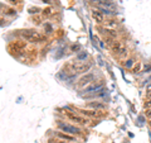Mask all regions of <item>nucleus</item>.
<instances>
[{"instance_id":"obj_28","label":"nucleus","mask_w":151,"mask_h":143,"mask_svg":"<svg viewBox=\"0 0 151 143\" xmlns=\"http://www.w3.org/2000/svg\"><path fill=\"white\" fill-rule=\"evenodd\" d=\"M100 46L102 47V48H103V47H105V43H103V41H100Z\"/></svg>"},{"instance_id":"obj_22","label":"nucleus","mask_w":151,"mask_h":143,"mask_svg":"<svg viewBox=\"0 0 151 143\" xmlns=\"http://www.w3.org/2000/svg\"><path fill=\"white\" fill-rule=\"evenodd\" d=\"M44 27H47V29H48L47 32H48V33H52V32H53V28H52V25L49 24V23H45Z\"/></svg>"},{"instance_id":"obj_10","label":"nucleus","mask_w":151,"mask_h":143,"mask_svg":"<svg viewBox=\"0 0 151 143\" xmlns=\"http://www.w3.org/2000/svg\"><path fill=\"white\" fill-rule=\"evenodd\" d=\"M94 4H96V6H105V8H108V9H113L115 8V4L112 0H96Z\"/></svg>"},{"instance_id":"obj_2","label":"nucleus","mask_w":151,"mask_h":143,"mask_svg":"<svg viewBox=\"0 0 151 143\" xmlns=\"http://www.w3.org/2000/svg\"><path fill=\"white\" fill-rule=\"evenodd\" d=\"M92 67V63L89 62H73L69 65V69H71V72L73 74H87L88 71L91 70Z\"/></svg>"},{"instance_id":"obj_25","label":"nucleus","mask_w":151,"mask_h":143,"mask_svg":"<svg viewBox=\"0 0 151 143\" xmlns=\"http://www.w3.org/2000/svg\"><path fill=\"white\" fill-rule=\"evenodd\" d=\"M145 115H146V117H148V118H150V119H151V109H146Z\"/></svg>"},{"instance_id":"obj_27","label":"nucleus","mask_w":151,"mask_h":143,"mask_svg":"<svg viewBox=\"0 0 151 143\" xmlns=\"http://www.w3.org/2000/svg\"><path fill=\"white\" fill-rule=\"evenodd\" d=\"M10 3H13V4H19V3H20V0H10Z\"/></svg>"},{"instance_id":"obj_1","label":"nucleus","mask_w":151,"mask_h":143,"mask_svg":"<svg viewBox=\"0 0 151 143\" xmlns=\"http://www.w3.org/2000/svg\"><path fill=\"white\" fill-rule=\"evenodd\" d=\"M20 37L23 39H25L27 42H30V43L44 42V39H45L39 32L34 30V29H23L20 32Z\"/></svg>"},{"instance_id":"obj_30","label":"nucleus","mask_w":151,"mask_h":143,"mask_svg":"<svg viewBox=\"0 0 151 143\" xmlns=\"http://www.w3.org/2000/svg\"><path fill=\"white\" fill-rule=\"evenodd\" d=\"M148 124H149V127L151 128V119H149V122H148Z\"/></svg>"},{"instance_id":"obj_14","label":"nucleus","mask_w":151,"mask_h":143,"mask_svg":"<svg viewBox=\"0 0 151 143\" xmlns=\"http://www.w3.org/2000/svg\"><path fill=\"white\" fill-rule=\"evenodd\" d=\"M98 10L102 11L103 15H115V11H111L108 8H105V6H97Z\"/></svg>"},{"instance_id":"obj_29","label":"nucleus","mask_w":151,"mask_h":143,"mask_svg":"<svg viewBox=\"0 0 151 143\" xmlns=\"http://www.w3.org/2000/svg\"><path fill=\"white\" fill-rule=\"evenodd\" d=\"M85 1H87V3H94L96 0H85Z\"/></svg>"},{"instance_id":"obj_16","label":"nucleus","mask_w":151,"mask_h":143,"mask_svg":"<svg viewBox=\"0 0 151 143\" xmlns=\"http://www.w3.org/2000/svg\"><path fill=\"white\" fill-rule=\"evenodd\" d=\"M141 62H137L136 63V66H134L132 67V69H131V72H132V74H137V72H140V71H141Z\"/></svg>"},{"instance_id":"obj_11","label":"nucleus","mask_w":151,"mask_h":143,"mask_svg":"<svg viewBox=\"0 0 151 143\" xmlns=\"http://www.w3.org/2000/svg\"><path fill=\"white\" fill-rule=\"evenodd\" d=\"M87 108H91L93 110H103L106 108V105L101 101H91V103L87 104Z\"/></svg>"},{"instance_id":"obj_18","label":"nucleus","mask_w":151,"mask_h":143,"mask_svg":"<svg viewBox=\"0 0 151 143\" xmlns=\"http://www.w3.org/2000/svg\"><path fill=\"white\" fill-rule=\"evenodd\" d=\"M144 109H151V99H146V101L144 103Z\"/></svg>"},{"instance_id":"obj_6","label":"nucleus","mask_w":151,"mask_h":143,"mask_svg":"<svg viewBox=\"0 0 151 143\" xmlns=\"http://www.w3.org/2000/svg\"><path fill=\"white\" fill-rule=\"evenodd\" d=\"M103 89V82L102 81H93L92 84H89L88 86L85 87V93L86 94H94L97 91H100Z\"/></svg>"},{"instance_id":"obj_20","label":"nucleus","mask_w":151,"mask_h":143,"mask_svg":"<svg viewBox=\"0 0 151 143\" xmlns=\"http://www.w3.org/2000/svg\"><path fill=\"white\" fill-rule=\"evenodd\" d=\"M29 13L30 14H39V13H41V9H39V8H37V6H35V8H30V9H29Z\"/></svg>"},{"instance_id":"obj_9","label":"nucleus","mask_w":151,"mask_h":143,"mask_svg":"<svg viewBox=\"0 0 151 143\" xmlns=\"http://www.w3.org/2000/svg\"><path fill=\"white\" fill-rule=\"evenodd\" d=\"M91 15H92V18L96 21L97 23H103V21H105V15L102 14V11L101 10H98V9H92V11H91Z\"/></svg>"},{"instance_id":"obj_13","label":"nucleus","mask_w":151,"mask_h":143,"mask_svg":"<svg viewBox=\"0 0 151 143\" xmlns=\"http://www.w3.org/2000/svg\"><path fill=\"white\" fill-rule=\"evenodd\" d=\"M135 62H136V59H135V58H132V57H130V58H127L126 61H125L124 66L126 67V69L131 70V69H132V67L135 66Z\"/></svg>"},{"instance_id":"obj_19","label":"nucleus","mask_w":151,"mask_h":143,"mask_svg":"<svg viewBox=\"0 0 151 143\" xmlns=\"http://www.w3.org/2000/svg\"><path fill=\"white\" fill-rule=\"evenodd\" d=\"M79 50H81V46L79 45H72L71 46V51H72V52H79Z\"/></svg>"},{"instance_id":"obj_17","label":"nucleus","mask_w":151,"mask_h":143,"mask_svg":"<svg viewBox=\"0 0 151 143\" xmlns=\"http://www.w3.org/2000/svg\"><path fill=\"white\" fill-rule=\"evenodd\" d=\"M111 27H112V28H116V27H117V23L115 22L113 19H112V21H110V22H107V23H106V28H108V29H110Z\"/></svg>"},{"instance_id":"obj_4","label":"nucleus","mask_w":151,"mask_h":143,"mask_svg":"<svg viewBox=\"0 0 151 143\" xmlns=\"http://www.w3.org/2000/svg\"><path fill=\"white\" fill-rule=\"evenodd\" d=\"M112 52H113L115 56L121 57L127 52V48L121 41H113V43H112Z\"/></svg>"},{"instance_id":"obj_3","label":"nucleus","mask_w":151,"mask_h":143,"mask_svg":"<svg viewBox=\"0 0 151 143\" xmlns=\"http://www.w3.org/2000/svg\"><path fill=\"white\" fill-rule=\"evenodd\" d=\"M58 128L64 133H68V134H72V136H76V134H79L81 133V129L77 128L76 125L72 124H68L66 122H58Z\"/></svg>"},{"instance_id":"obj_26","label":"nucleus","mask_w":151,"mask_h":143,"mask_svg":"<svg viewBox=\"0 0 151 143\" xmlns=\"http://www.w3.org/2000/svg\"><path fill=\"white\" fill-rule=\"evenodd\" d=\"M48 143H66V142H63L62 139H61V141H57V139H55V141H54V139H49V142H48Z\"/></svg>"},{"instance_id":"obj_31","label":"nucleus","mask_w":151,"mask_h":143,"mask_svg":"<svg viewBox=\"0 0 151 143\" xmlns=\"http://www.w3.org/2000/svg\"><path fill=\"white\" fill-rule=\"evenodd\" d=\"M149 87H151V84H150V86H149Z\"/></svg>"},{"instance_id":"obj_21","label":"nucleus","mask_w":151,"mask_h":143,"mask_svg":"<svg viewBox=\"0 0 151 143\" xmlns=\"http://www.w3.org/2000/svg\"><path fill=\"white\" fill-rule=\"evenodd\" d=\"M43 14H44V17H49V15L52 14V9L50 8H47V9L43 10Z\"/></svg>"},{"instance_id":"obj_15","label":"nucleus","mask_w":151,"mask_h":143,"mask_svg":"<svg viewBox=\"0 0 151 143\" xmlns=\"http://www.w3.org/2000/svg\"><path fill=\"white\" fill-rule=\"evenodd\" d=\"M88 57V55H87V52H81V53H78L77 55V57H76V59H77L78 62H83V61H86V58Z\"/></svg>"},{"instance_id":"obj_5","label":"nucleus","mask_w":151,"mask_h":143,"mask_svg":"<svg viewBox=\"0 0 151 143\" xmlns=\"http://www.w3.org/2000/svg\"><path fill=\"white\" fill-rule=\"evenodd\" d=\"M94 79H96V75H94L93 72H87L86 75H83V76L78 80V86H79V87H86V86H88L89 84H92L93 81H96Z\"/></svg>"},{"instance_id":"obj_8","label":"nucleus","mask_w":151,"mask_h":143,"mask_svg":"<svg viewBox=\"0 0 151 143\" xmlns=\"http://www.w3.org/2000/svg\"><path fill=\"white\" fill-rule=\"evenodd\" d=\"M55 137H57L58 139H62V141H68V142H74L76 141V136H72V134H68V133H64V132L55 133Z\"/></svg>"},{"instance_id":"obj_24","label":"nucleus","mask_w":151,"mask_h":143,"mask_svg":"<svg viewBox=\"0 0 151 143\" xmlns=\"http://www.w3.org/2000/svg\"><path fill=\"white\" fill-rule=\"evenodd\" d=\"M144 71H145V72H151V65H146Z\"/></svg>"},{"instance_id":"obj_23","label":"nucleus","mask_w":151,"mask_h":143,"mask_svg":"<svg viewBox=\"0 0 151 143\" xmlns=\"http://www.w3.org/2000/svg\"><path fill=\"white\" fill-rule=\"evenodd\" d=\"M146 99H151V87H148L146 90Z\"/></svg>"},{"instance_id":"obj_12","label":"nucleus","mask_w":151,"mask_h":143,"mask_svg":"<svg viewBox=\"0 0 151 143\" xmlns=\"http://www.w3.org/2000/svg\"><path fill=\"white\" fill-rule=\"evenodd\" d=\"M79 114L82 115H86V117H89V118H93V117H97V110H87V109H78Z\"/></svg>"},{"instance_id":"obj_7","label":"nucleus","mask_w":151,"mask_h":143,"mask_svg":"<svg viewBox=\"0 0 151 143\" xmlns=\"http://www.w3.org/2000/svg\"><path fill=\"white\" fill-rule=\"evenodd\" d=\"M76 112H69V113H67V117H68L71 120H73L76 123H79V124H87L89 120L88 119H85L83 117H81V115H78V114H74Z\"/></svg>"}]
</instances>
